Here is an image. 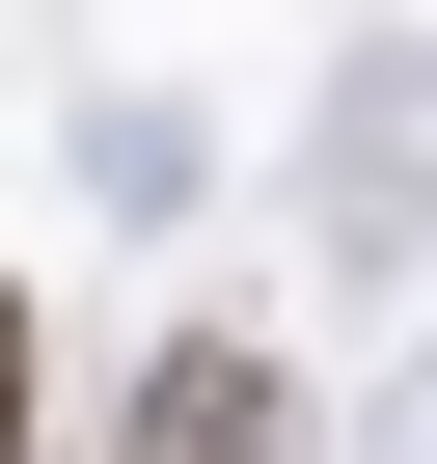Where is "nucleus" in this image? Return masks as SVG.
I'll use <instances>...</instances> for the list:
<instances>
[{"label":"nucleus","instance_id":"obj_1","mask_svg":"<svg viewBox=\"0 0 437 464\" xmlns=\"http://www.w3.org/2000/svg\"><path fill=\"white\" fill-rule=\"evenodd\" d=\"M274 437H301V382H274L247 328H191V355L137 382V437H110V464H274Z\"/></svg>","mask_w":437,"mask_h":464},{"label":"nucleus","instance_id":"obj_2","mask_svg":"<svg viewBox=\"0 0 437 464\" xmlns=\"http://www.w3.org/2000/svg\"><path fill=\"white\" fill-rule=\"evenodd\" d=\"M0 464H28V274H0Z\"/></svg>","mask_w":437,"mask_h":464}]
</instances>
